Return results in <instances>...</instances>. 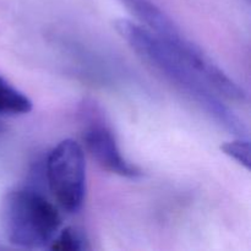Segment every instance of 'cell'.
<instances>
[{
  "label": "cell",
  "mask_w": 251,
  "mask_h": 251,
  "mask_svg": "<svg viewBox=\"0 0 251 251\" xmlns=\"http://www.w3.org/2000/svg\"><path fill=\"white\" fill-rule=\"evenodd\" d=\"M115 28L144 61L190 98L206 114L225 129L244 136V123L221 100L215 93L216 91L173 48L146 27H141L129 20H117Z\"/></svg>",
  "instance_id": "6da1fadb"
},
{
  "label": "cell",
  "mask_w": 251,
  "mask_h": 251,
  "mask_svg": "<svg viewBox=\"0 0 251 251\" xmlns=\"http://www.w3.org/2000/svg\"><path fill=\"white\" fill-rule=\"evenodd\" d=\"M0 222L6 239L26 249H39L50 244L61 226L55 205L31 186H20L4 196Z\"/></svg>",
  "instance_id": "7a4b0ae2"
},
{
  "label": "cell",
  "mask_w": 251,
  "mask_h": 251,
  "mask_svg": "<svg viewBox=\"0 0 251 251\" xmlns=\"http://www.w3.org/2000/svg\"><path fill=\"white\" fill-rule=\"evenodd\" d=\"M47 181L58 205L69 213L81 210L86 195L85 153L71 139L59 142L48 154Z\"/></svg>",
  "instance_id": "3957f363"
},
{
  "label": "cell",
  "mask_w": 251,
  "mask_h": 251,
  "mask_svg": "<svg viewBox=\"0 0 251 251\" xmlns=\"http://www.w3.org/2000/svg\"><path fill=\"white\" fill-rule=\"evenodd\" d=\"M86 149L105 171L125 178H136L141 171L124 158L112 130L103 123H93L83 134Z\"/></svg>",
  "instance_id": "277c9868"
},
{
  "label": "cell",
  "mask_w": 251,
  "mask_h": 251,
  "mask_svg": "<svg viewBox=\"0 0 251 251\" xmlns=\"http://www.w3.org/2000/svg\"><path fill=\"white\" fill-rule=\"evenodd\" d=\"M31 110V100L0 76V114H27Z\"/></svg>",
  "instance_id": "5b68a950"
},
{
  "label": "cell",
  "mask_w": 251,
  "mask_h": 251,
  "mask_svg": "<svg viewBox=\"0 0 251 251\" xmlns=\"http://www.w3.org/2000/svg\"><path fill=\"white\" fill-rule=\"evenodd\" d=\"M48 248L54 251H81L90 249V245L82 233L76 228L69 227L58 232Z\"/></svg>",
  "instance_id": "8992f818"
},
{
  "label": "cell",
  "mask_w": 251,
  "mask_h": 251,
  "mask_svg": "<svg viewBox=\"0 0 251 251\" xmlns=\"http://www.w3.org/2000/svg\"><path fill=\"white\" fill-rule=\"evenodd\" d=\"M221 150L243 167L247 169L250 168V144L247 139L242 136L233 141L226 142L221 146Z\"/></svg>",
  "instance_id": "52a82bcc"
}]
</instances>
